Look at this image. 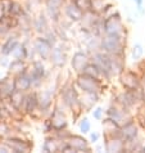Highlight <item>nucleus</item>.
<instances>
[{
  "instance_id": "nucleus-14",
  "label": "nucleus",
  "mask_w": 145,
  "mask_h": 153,
  "mask_svg": "<svg viewBox=\"0 0 145 153\" xmlns=\"http://www.w3.org/2000/svg\"><path fill=\"white\" fill-rule=\"evenodd\" d=\"M72 147L75 148L76 151H90L87 147V140L84 139L82 137H77V135H73V137L70 138V143Z\"/></svg>"
},
{
  "instance_id": "nucleus-11",
  "label": "nucleus",
  "mask_w": 145,
  "mask_h": 153,
  "mask_svg": "<svg viewBox=\"0 0 145 153\" xmlns=\"http://www.w3.org/2000/svg\"><path fill=\"white\" fill-rule=\"evenodd\" d=\"M5 144L14 152H28L31 149V144L23 140H18V139H9Z\"/></svg>"
},
{
  "instance_id": "nucleus-20",
  "label": "nucleus",
  "mask_w": 145,
  "mask_h": 153,
  "mask_svg": "<svg viewBox=\"0 0 145 153\" xmlns=\"http://www.w3.org/2000/svg\"><path fill=\"white\" fill-rule=\"evenodd\" d=\"M37 105H39V100H37V95L35 93L26 97V102H24V109H26V112H28V113L33 112Z\"/></svg>"
},
{
  "instance_id": "nucleus-30",
  "label": "nucleus",
  "mask_w": 145,
  "mask_h": 153,
  "mask_svg": "<svg viewBox=\"0 0 145 153\" xmlns=\"http://www.w3.org/2000/svg\"><path fill=\"white\" fill-rule=\"evenodd\" d=\"M75 4L84 12V13L91 10V0H75Z\"/></svg>"
},
{
  "instance_id": "nucleus-10",
  "label": "nucleus",
  "mask_w": 145,
  "mask_h": 153,
  "mask_svg": "<svg viewBox=\"0 0 145 153\" xmlns=\"http://www.w3.org/2000/svg\"><path fill=\"white\" fill-rule=\"evenodd\" d=\"M136 135H138V127H136V125L132 121L127 122L125 126H122V129H121V137H122L123 140H126V142L134 140L136 138Z\"/></svg>"
},
{
  "instance_id": "nucleus-21",
  "label": "nucleus",
  "mask_w": 145,
  "mask_h": 153,
  "mask_svg": "<svg viewBox=\"0 0 145 153\" xmlns=\"http://www.w3.org/2000/svg\"><path fill=\"white\" fill-rule=\"evenodd\" d=\"M50 58H52V61L55 66L61 67L64 65V54H63V50L61 48H55L52 50V56H50Z\"/></svg>"
},
{
  "instance_id": "nucleus-23",
  "label": "nucleus",
  "mask_w": 145,
  "mask_h": 153,
  "mask_svg": "<svg viewBox=\"0 0 145 153\" xmlns=\"http://www.w3.org/2000/svg\"><path fill=\"white\" fill-rule=\"evenodd\" d=\"M52 99H53V97H52V93L50 91H41L39 97H37V100H39V105L41 108H48L50 103H52Z\"/></svg>"
},
{
  "instance_id": "nucleus-35",
  "label": "nucleus",
  "mask_w": 145,
  "mask_h": 153,
  "mask_svg": "<svg viewBox=\"0 0 145 153\" xmlns=\"http://www.w3.org/2000/svg\"><path fill=\"white\" fill-rule=\"evenodd\" d=\"M5 12H7V9H5V5H4V3L1 1L0 3V22L4 19V17H5Z\"/></svg>"
},
{
  "instance_id": "nucleus-24",
  "label": "nucleus",
  "mask_w": 145,
  "mask_h": 153,
  "mask_svg": "<svg viewBox=\"0 0 145 153\" xmlns=\"http://www.w3.org/2000/svg\"><path fill=\"white\" fill-rule=\"evenodd\" d=\"M24 65H23V61H18L16 59L14 62H12V65L9 66V72L12 75H21L24 72Z\"/></svg>"
},
{
  "instance_id": "nucleus-8",
  "label": "nucleus",
  "mask_w": 145,
  "mask_h": 153,
  "mask_svg": "<svg viewBox=\"0 0 145 153\" xmlns=\"http://www.w3.org/2000/svg\"><path fill=\"white\" fill-rule=\"evenodd\" d=\"M89 65V58L86 54L84 53H76L73 58H72V67H73V70L77 72V74H82L85 67Z\"/></svg>"
},
{
  "instance_id": "nucleus-38",
  "label": "nucleus",
  "mask_w": 145,
  "mask_h": 153,
  "mask_svg": "<svg viewBox=\"0 0 145 153\" xmlns=\"http://www.w3.org/2000/svg\"><path fill=\"white\" fill-rule=\"evenodd\" d=\"M135 3L138 4V7H139V9L141 10V4H143V0H135Z\"/></svg>"
},
{
  "instance_id": "nucleus-32",
  "label": "nucleus",
  "mask_w": 145,
  "mask_h": 153,
  "mask_svg": "<svg viewBox=\"0 0 145 153\" xmlns=\"http://www.w3.org/2000/svg\"><path fill=\"white\" fill-rule=\"evenodd\" d=\"M9 12L13 16H18L22 13V7L19 5L18 3H16V1H12L10 3V7H9Z\"/></svg>"
},
{
  "instance_id": "nucleus-29",
  "label": "nucleus",
  "mask_w": 145,
  "mask_h": 153,
  "mask_svg": "<svg viewBox=\"0 0 145 153\" xmlns=\"http://www.w3.org/2000/svg\"><path fill=\"white\" fill-rule=\"evenodd\" d=\"M107 7H108V4L105 3V0H91V10L95 13L104 12Z\"/></svg>"
},
{
  "instance_id": "nucleus-16",
  "label": "nucleus",
  "mask_w": 145,
  "mask_h": 153,
  "mask_svg": "<svg viewBox=\"0 0 145 153\" xmlns=\"http://www.w3.org/2000/svg\"><path fill=\"white\" fill-rule=\"evenodd\" d=\"M63 98H64V102L67 105H70L71 108H73L76 104L78 103V98H77V94H76L75 89L72 88H68L64 90L63 93Z\"/></svg>"
},
{
  "instance_id": "nucleus-6",
  "label": "nucleus",
  "mask_w": 145,
  "mask_h": 153,
  "mask_svg": "<svg viewBox=\"0 0 145 153\" xmlns=\"http://www.w3.org/2000/svg\"><path fill=\"white\" fill-rule=\"evenodd\" d=\"M26 74L30 76L31 82L33 85H39L40 81L42 80V77H44L45 68H44V66H42L40 62H35L31 67H30V70L26 71Z\"/></svg>"
},
{
  "instance_id": "nucleus-7",
  "label": "nucleus",
  "mask_w": 145,
  "mask_h": 153,
  "mask_svg": "<svg viewBox=\"0 0 145 153\" xmlns=\"http://www.w3.org/2000/svg\"><path fill=\"white\" fill-rule=\"evenodd\" d=\"M35 49L44 59H48V58H50V56H52V50H53L52 44H50L46 39H42V37L37 39L35 41Z\"/></svg>"
},
{
  "instance_id": "nucleus-2",
  "label": "nucleus",
  "mask_w": 145,
  "mask_h": 153,
  "mask_svg": "<svg viewBox=\"0 0 145 153\" xmlns=\"http://www.w3.org/2000/svg\"><path fill=\"white\" fill-rule=\"evenodd\" d=\"M101 48L109 54H119L122 52V41L118 35H107L101 40Z\"/></svg>"
},
{
  "instance_id": "nucleus-22",
  "label": "nucleus",
  "mask_w": 145,
  "mask_h": 153,
  "mask_svg": "<svg viewBox=\"0 0 145 153\" xmlns=\"http://www.w3.org/2000/svg\"><path fill=\"white\" fill-rule=\"evenodd\" d=\"M46 4H48V10L50 12L54 18H57V16L61 10V7L63 4V0H46Z\"/></svg>"
},
{
  "instance_id": "nucleus-39",
  "label": "nucleus",
  "mask_w": 145,
  "mask_h": 153,
  "mask_svg": "<svg viewBox=\"0 0 145 153\" xmlns=\"http://www.w3.org/2000/svg\"><path fill=\"white\" fill-rule=\"evenodd\" d=\"M0 121H3V117H1V113H0Z\"/></svg>"
},
{
  "instance_id": "nucleus-27",
  "label": "nucleus",
  "mask_w": 145,
  "mask_h": 153,
  "mask_svg": "<svg viewBox=\"0 0 145 153\" xmlns=\"http://www.w3.org/2000/svg\"><path fill=\"white\" fill-rule=\"evenodd\" d=\"M62 148L63 147L59 146V143L55 139H48L44 144V149L46 152H58V151H62Z\"/></svg>"
},
{
  "instance_id": "nucleus-1",
  "label": "nucleus",
  "mask_w": 145,
  "mask_h": 153,
  "mask_svg": "<svg viewBox=\"0 0 145 153\" xmlns=\"http://www.w3.org/2000/svg\"><path fill=\"white\" fill-rule=\"evenodd\" d=\"M77 85L85 93H92V94H96L101 89V84L99 81V79H94L91 76H87L84 74H81L78 76Z\"/></svg>"
},
{
  "instance_id": "nucleus-5",
  "label": "nucleus",
  "mask_w": 145,
  "mask_h": 153,
  "mask_svg": "<svg viewBox=\"0 0 145 153\" xmlns=\"http://www.w3.org/2000/svg\"><path fill=\"white\" fill-rule=\"evenodd\" d=\"M121 84L125 86L127 90H138L139 88V79L135 74H132L130 71H123L121 74Z\"/></svg>"
},
{
  "instance_id": "nucleus-34",
  "label": "nucleus",
  "mask_w": 145,
  "mask_h": 153,
  "mask_svg": "<svg viewBox=\"0 0 145 153\" xmlns=\"http://www.w3.org/2000/svg\"><path fill=\"white\" fill-rule=\"evenodd\" d=\"M90 122H89L87 118H84L82 121H81V124H80V130L82 131V133H89L90 131Z\"/></svg>"
},
{
  "instance_id": "nucleus-18",
  "label": "nucleus",
  "mask_w": 145,
  "mask_h": 153,
  "mask_svg": "<svg viewBox=\"0 0 145 153\" xmlns=\"http://www.w3.org/2000/svg\"><path fill=\"white\" fill-rule=\"evenodd\" d=\"M9 98H10V103L17 109H21L22 104H24V102H26V97L23 95V91H21V90H14Z\"/></svg>"
},
{
  "instance_id": "nucleus-36",
  "label": "nucleus",
  "mask_w": 145,
  "mask_h": 153,
  "mask_svg": "<svg viewBox=\"0 0 145 153\" xmlns=\"http://www.w3.org/2000/svg\"><path fill=\"white\" fill-rule=\"evenodd\" d=\"M94 118H96V120H100L101 118V114H103V109H101L100 107L99 108H96L95 111H94Z\"/></svg>"
},
{
  "instance_id": "nucleus-41",
  "label": "nucleus",
  "mask_w": 145,
  "mask_h": 153,
  "mask_svg": "<svg viewBox=\"0 0 145 153\" xmlns=\"http://www.w3.org/2000/svg\"><path fill=\"white\" fill-rule=\"evenodd\" d=\"M143 151H144V152H145V147H144V148H143Z\"/></svg>"
},
{
  "instance_id": "nucleus-3",
  "label": "nucleus",
  "mask_w": 145,
  "mask_h": 153,
  "mask_svg": "<svg viewBox=\"0 0 145 153\" xmlns=\"http://www.w3.org/2000/svg\"><path fill=\"white\" fill-rule=\"evenodd\" d=\"M94 65L98 66V68L104 75H110L113 72V59H110L109 56L103 53H98L94 56Z\"/></svg>"
},
{
  "instance_id": "nucleus-15",
  "label": "nucleus",
  "mask_w": 145,
  "mask_h": 153,
  "mask_svg": "<svg viewBox=\"0 0 145 153\" xmlns=\"http://www.w3.org/2000/svg\"><path fill=\"white\" fill-rule=\"evenodd\" d=\"M66 13H67V16L70 17L72 21H81V19H82V17H84V12L81 10L75 3H72V4H70V5H67Z\"/></svg>"
},
{
  "instance_id": "nucleus-12",
  "label": "nucleus",
  "mask_w": 145,
  "mask_h": 153,
  "mask_svg": "<svg viewBox=\"0 0 145 153\" xmlns=\"http://www.w3.org/2000/svg\"><path fill=\"white\" fill-rule=\"evenodd\" d=\"M50 124H52V127L55 130L64 129L66 125H67L66 116L59 111H54V113L52 114V118H50Z\"/></svg>"
},
{
  "instance_id": "nucleus-9",
  "label": "nucleus",
  "mask_w": 145,
  "mask_h": 153,
  "mask_svg": "<svg viewBox=\"0 0 145 153\" xmlns=\"http://www.w3.org/2000/svg\"><path fill=\"white\" fill-rule=\"evenodd\" d=\"M31 79H30V76L26 74V71L23 72V74L21 75H17V77L14 80V88L16 90H21V91H26L28 90L30 88H31Z\"/></svg>"
},
{
  "instance_id": "nucleus-19",
  "label": "nucleus",
  "mask_w": 145,
  "mask_h": 153,
  "mask_svg": "<svg viewBox=\"0 0 145 153\" xmlns=\"http://www.w3.org/2000/svg\"><path fill=\"white\" fill-rule=\"evenodd\" d=\"M123 149H125V144L119 139L112 138L107 142V151L108 152H122Z\"/></svg>"
},
{
  "instance_id": "nucleus-4",
  "label": "nucleus",
  "mask_w": 145,
  "mask_h": 153,
  "mask_svg": "<svg viewBox=\"0 0 145 153\" xmlns=\"http://www.w3.org/2000/svg\"><path fill=\"white\" fill-rule=\"evenodd\" d=\"M104 31L107 35H121L122 32V21L119 16H110L104 22Z\"/></svg>"
},
{
  "instance_id": "nucleus-25",
  "label": "nucleus",
  "mask_w": 145,
  "mask_h": 153,
  "mask_svg": "<svg viewBox=\"0 0 145 153\" xmlns=\"http://www.w3.org/2000/svg\"><path fill=\"white\" fill-rule=\"evenodd\" d=\"M82 74L87 75V76H91V77H94V79H99L101 71L98 68L96 65H94V63H92V65H87L86 67H85V70H84Z\"/></svg>"
},
{
  "instance_id": "nucleus-26",
  "label": "nucleus",
  "mask_w": 145,
  "mask_h": 153,
  "mask_svg": "<svg viewBox=\"0 0 145 153\" xmlns=\"http://www.w3.org/2000/svg\"><path fill=\"white\" fill-rule=\"evenodd\" d=\"M18 44H19V42H18V40H17L16 37H10V39H8L5 44L1 46L3 53H4V54H10L12 52H13V49H14Z\"/></svg>"
},
{
  "instance_id": "nucleus-33",
  "label": "nucleus",
  "mask_w": 145,
  "mask_h": 153,
  "mask_svg": "<svg viewBox=\"0 0 145 153\" xmlns=\"http://www.w3.org/2000/svg\"><path fill=\"white\" fill-rule=\"evenodd\" d=\"M143 56V46L141 44H136L134 46V50H132V57H134V59H138Z\"/></svg>"
},
{
  "instance_id": "nucleus-40",
  "label": "nucleus",
  "mask_w": 145,
  "mask_h": 153,
  "mask_svg": "<svg viewBox=\"0 0 145 153\" xmlns=\"http://www.w3.org/2000/svg\"><path fill=\"white\" fill-rule=\"evenodd\" d=\"M40 1H46V0H40Z\"/></svg>"
},
{
  "instance_id": "nucleus-17",
  "label": "nucleus",
  "mask_w": 145,
  "mask_h": 153,
  "mask_svg": "<svg viewBox=\"0 0 145 153\" xmlns=\"http://www.w3.org/2000/svg\"><path fill=\"white\" fill-rule=\"evenodd\" d=\"M14 90V81H12L9 79L1 80V82H0V94H3L4 97H10V94Z\"/></svg>"
},
{
  "instance_id": "nucleus-31",
  "label": "nucleus",
  "mask_w": 145,
  "mask_h": 153,
  "mask_svg": "<svg viewBox=\"0 0 145 153\" xmlns=\"http://www.w3.org/2000/svg\"><path fill=\"white\" fill-rule=\"evenodd\" d=\"M35 28L37 30V31H40V32L44 31V30L46 28V19H45V17L42 14L35 21Z\"/></svg>"
},
{
  "instance_id": "nucleus-13",
  "label": "nucleus",
  "mask_w": 145,
  "mask_h": 153,
  "mask_svg": "<svg viewBox=\"0 0 145 153\" xmlns=\"http://www.w3.org/2000/svg\"><path fill=\"white\" fill-rule=\"evenodd\" d=\"M103 127H104L105 134L110 135L112 138H114V134L121 135V127H119V125L114 120H112L110 117L103 121Z\"/></svg>"
},
{
  "instance_id": "nucleus-37",
  "label": "nucleus",
  "mask_w": 145,
  "mask_h": 153,
  "mask_svg": "<svg viewBox=\"0 0 145 153\" xmlns=\"http://www.w3.org/2000/svg\"><path fill=\"white\" fill-rule=\"evenodd\" d=\"M98 139H99V135H98L96 133H92L91 134V140H92V142H96Z\"/></svg>"
},
{
  "instance_id": "nucleus-28",
  "label": "nucleus",
  "mask_w": 145,
  "mask_h": 153,
  "mask_svg": "<svg viewBox=\"0 0 145 153\" xmlns=\"http://www.w3.org/2000/svg\"><path fill=\"white\" fill-rule=\"evenodd\" d=\"M12 56H13L16 59H18V61H23L24 58H26V48H24V45L22 44H18L13 49V52L10 53Z\"/></svg>"
}]
</instances>
